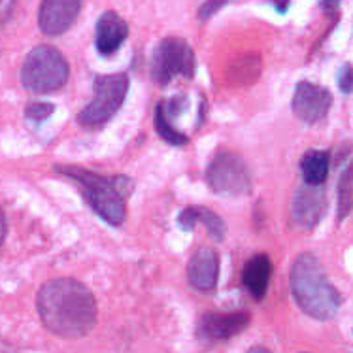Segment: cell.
I'll return each mask as SVG.
<instances>
[{
    "instance_id": "16",
    "label": "cell",
    "mask_w": 353,
    "mask_h": 353,
    "mask_svg": "<svg viewBox=\"0 0 353 353\" xmlns=\"http://www.w3.org/2000/svg\"><path fill=\"white\" fill-rule=\"evenodd\" d=\"M329 168H331L329 153L321 150H310L301 159V172L306 185H321L329 176Z\"/></svg>"
},
{
    "instance_id": "22",
    "label": "cell",
    "mask_w": 353,
    "mask_h": 353,
    "mask_svg": "<svg viewBox=\"0 0 353 353\" xmlns=\"http://www.w3.org/2000/svg\"><path fill=\"white\" fill-rule=\"evenodd\" d=\"M12 10H14V0H0V25L6 23Z\"/></svg>"
},
{
    "instance_id": "1",
    "label": "cell",
    "mask_w": 353,
    "mask_h": 353,
    "mask_svg": "<svg viewBox=\"0 0 353 353\" xmlns=\"http://www.w3.org/2000/svg\"><path fill=\"white\" fill-rule=\"evenodd\" d=\"M37 306L46 329L61 339H81L97 325V301L78 280L59 278L43 283Z\"/></svg>"
},
{
    "instance_id": "4",
    "label": "cell",
    "mask_w": 353,
    "mask_h": 353,
    "mask_svg": "<svg viewBox=\"0 0 353 353\" xmlns=\"http://www.w3.org/2000/svg\"><path fill=\"white\" fill-rule=\"evenodd\" d=\"M68 74L70 66L61 51L51 46H38L23 63L21 83L30 93H53L65 85Z\"/></svg>"
},
{
    "instance_id": "2",
    "label": "cell",
    "mask_w": 353,
    "mask_h": 353,
    "mask_svg": "<svg viewBox=\"0 0 353 353\" xmlns=\"http://www.w3.org/2000/svg\"><path fill=\"white\" fill-rule=\"evenodd\" d=\"M291 293L299 308L314 319H332L342 304L339 289L325 274L321 261L312 253L299 255L291 268Z\"/></svg>"
},
{
    "instance_id": "15",
    "label": "cell",
    "mask_w": 353,
    "mask_h": 353,
    "mask_svg": "<svg viewBox=\"0 0 353 353\" xmlns=\"http://www.w3.org/2000/svg\"><path fill=\"white\" fill-rule=\"evenodd\" d=\"M196 223L206 225L210 236L221 242L225 238V232H227V227H225L223 219L217 216L216 212H212L208 208H201V206H191V208H185L178 217V225H180L183 231H193Z\"/></svg>"
},
{
    "instance_id": "13",
    "label": "cell",
    "mask_w": 353,
    "mask_h": 353,
    "mask_svg": "<svg viewBox=\"0 0 353 353\" xmlns=\"http://www.w3.org/2000/svg\"><path fill=\"white\" fill-rule=\"evenodd\" d=\"M129 37V27L121 15L116 12H106L101 15V19L97 23V50L104 57L114 55L121 43Z\"/></svg>"
},
{
    "instance_id": "5",
    "label": "cell",
    "mask_w": 353,
    "mask_h": 353,
    "mask_svg": "<svg viewBox=\"0 0 353 353\" xmlns=\"http://www.w3.org/2000/svg\"><path fill=\"white\" fill-rule=\"evenodd\" d=\"M93 101L78 114V123L87 129H97L108 123L121 108L129 91L127 74H104L97 76L93 83Z\"/></svg>"
},
{
    "instance_id": "14",
    "label": "cell",
    "mask_w": 353,
    "mask_h": 353,
    "mask_svg": "<svg viewBox=\"0 0 353 353\" xmlns=\"http://www.w3.org/2000/svg\"><path fill=\"white\" fill-rule=\"evenodd\" d=\"M270 276H272V263L267 255H255L245 263L244 272H242V281H244L245 289L252 293L253 299L261 301L267 295L268 283H270Z\"/></svg>"
},
{
    "instance_id": "3",
    "label": "cell",
    "mask_w": 353,
    "mask_h": 353,
    "mask_svg": "<svg viewBox=\"0 0 353 353\" xmlns=\"http://www.w3.org/2000/svg\"><path fill=\"white\" fill-rule=\"evenodd\" d=\"M59 172H63L66 178L78 181L83 191V196L89 202V206L108 225L119 227L127 217L125 199L132 193V181L125 176H114L106 178L91 170H83L78 166H59Z\"/></svg>"
},
{
    "instance_id": "25",
    "label": "cell",
    "mask_w": 353,
    "mask_h": 353,
    "mask_svg": "<svg viewBox=\"0 0 353 353\" xmlns=\"http://www.w3.org/2000/svg\"><path fill=\"white\" fill-rule=\"evenodd\" d=\"M248 353H270L267 350V347H263V346H255V347H252V350H250V352Z\"/></svg>"
},
{
    "instance_id": "24",
    "label": "cell",
    "mask_w": 353,
    "mask_h": 353,
    "mask_svg": "<svg viewBox=\"0 0 353 353\" xmlns=\"http://www.w3.org/2000/svg\"><path fill=\"white\" fill-rule=\"evenodd\" d=\"M4 236H6V217H4L2 210H0V244L4 242Z\"/></svg>"
},
{
    "instance_id": "9",
    "label": "cell",
    "mask_w": 353,
    "mask_h": 353,
    "mask_svg": "<svg viewBox=\"0 0 353 353\" xmlns=\"http://www.w3.org/2000/svg\"><path fill=\"white\" fill-rule=\"evenodd\" d=\"M81 0H42L38 12L40 30L48 37L65 34L78 19Z\"/></svg>"
},
{
    "instance_id": "11",
    "label": "cell",
    "mask_w": 353,
    "mask_h": 353,
    "mask_svg": "<svg viewBox=\"0 0 353 353\" xmlns=\"http://www.w3.org/2000/svg\"><path fill=\"white\" fill-rule=\"evenodd\" d=\"M189 283L201 291V293H212L217 288L219 278V257L212 248H201L191 257L188 267Z\"/></svg>"
},
{
    "instance_id": "20",
    "label": "cell",
    "mask_w": 353,
    "mask_h": 353,
    "mask_svg": "<svg viewBox=\"0 0 353 353\" xmlns=\"http://www.w3.org/2000/svg\"><path fill=\"white\" fill-rule=\"evenodd\" d=\"M53 112H55V106L50 102H32L25 112V116L29 117L30 121H46Z\"/></svg>"
},
{
    "instance_id": "17",
    "label": "cell",
    "mask_w": 353,
    "mask_h": 353,
    "mask_svg": "<svg viewBox=\"0 0 353 353\" xmlns=\"http://www.w3.org/2000/svg\"><path fill=\"white\" fill-rule=\"evenodd\" d=\"M155 129H157L159 137L163 138L165 142H168V144L183 145L189 142V138L172 125V117L166 114L163 102H159L157 110H155Z\"/></svg>"
},
{
    "instance_id": "18",
    "label": "cell",
    "mask_w": 353,
    "mask_h": 353,
    "mask_svg": "<svg viewBox=\"0 0 353 353\" xmlns=\"http://www.w3.org/2000/svg\"><path fill=\"white\" fill-rule=\"evenodd\" d=\"M353 201V163L346 168L340 180V199H339V219H344L352 208Z\"/></svg>"
},
{
    "instance_id": "23",
    "label": "cell",
    "mask_w": 353,
    "mask_h": 353,
    "mask_svg": "<svg viewBox=\"0 0 353 353\" xmlns=\"http://www.w3.org/2000/svg\"><path fill=\"white\" fill-rule=\"evenodd\" d=\"M340 4V0H321V6H323L325 12H331V10H336Z\"/></svg>"
},
{
    "instance_id": "10",
    "label": "cell",
    "mask_w": 353,
    "mask_h": 353,
    "mask_svg": "<svg viewBox=\"0 0 353 353\" xmlns=\"http://www.w3.org/2000/svg\"><path fill=\"white\" fill-rule=\"evenodd\" d=\"M325 193L319 185H303L295 191L291 202V217L301 229H312L325 212Z\"/></svg>"
},
{
    "instance_id": "7",
    "label": "cell",
    "mask_w": 353,
    "mask_h": 353,
    "mask_svg": "<svg viewBox=\"0 0 353 353\" xmlns=\"http://www.w3.org/2000/svg\"><path fill=\"white\" fill-rule=\"evenodd\" d=\"M206 181L219 195H248L252 191V172L240 155L232 152L217 153L206 170Z\"/></svg>"
},
{
    "instance_id": "21",
    "label": "cell",
    "mask_w": 353,
    "mask_h": 353,
    "mask_svg": "<svg viewBox=\"0 0 353 353\" xmlns=\"http://www.w3.org/2000/svg\"><path fill=\"white\" fill-rule=\"evenodd\" d=\"M339 87L344 94L353 93V65H344L339 72Z\"/></svg>"
},
{
    "instance_id": "6",
    "label": "cell",
    "mask_w": 353,
    "mask_h": 353,
    "mask_svg": "<svg viewBox=\"0 0 353 353\" xmlns=\"http://www.w3.org/2000/svg\"><path fill=\"white\" fill-rule=\"evenodd\" d=\"M196 68L193 48L181 38H165L153 53L152 74L159 85H168L176 78H193Z\"/></svg>"
},
{
    "instance_id": "8",
    "label": "cell",
    "mask_w": 353,
    "mask_h": 353,
    "mask_svg": "<svg viewBox=\"0 0 353 353\" xmlns=\"http://www.w3.org/2000/svg\"><path fill=\"white\" fill-rule=\"evenodd\" d=\"M332 104V94L321 85L310 83V81H301L293 94V112L295 116L304 123H319L329 114Z\"/></svg>"
},
{
    "instance_id": "19",
    "label": "cell",
    "mask_w": 353,
    "mask_h": 353,
    "mask_svg": "<svg viewBox=\"0 0 353 353\" xmlns=\"http://www.w3.org/2000/svg\"><path fill=\"white\" fill-rule=\"evenodd\" d=\"M229 2H231V0H208V2H204L201 6V12H199L201 19H208V17H212L217 10H221V8H223L225 4H229ZM272 2H274L276 10L281 12V14L289 8V0H272Z\"/></svg>"
},
{
    "instance_id": "12",
    "label": "cell",
    "mask_w": 353,
    "mask_h": 353,
    "mask_svg": "<svg viewBox=\"0 0 353 353\" xmlns=\"http://www.w3.org/2000/svg\"><path fill=\"white\" fill-rule=\"evenodd\" d=\"M250 323V316L245 312H232V314H206L201 319L199 331L208 340H227L244 331Z\"/></svg>"
}]
</instances>
